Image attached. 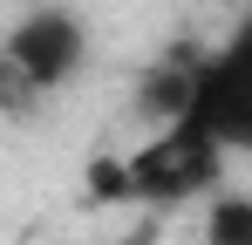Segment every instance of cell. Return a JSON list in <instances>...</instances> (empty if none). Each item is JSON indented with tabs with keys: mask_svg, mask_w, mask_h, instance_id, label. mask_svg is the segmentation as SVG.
<instances>
[{
	"mask_svg": "<svg viewBox=\"0 0 252 245\" xmlns=\"http://www.w3.org/2000/svg\"><path fill=\"white\" fill-rule=\"evenodd\" d=\"M184 116L205 129L225 157H252V14L191 61V109Z\"/></svg>",
	"mask_w": 252,
	"mask_h": 245,
	"instance_id": "cell-1",
	"label": "cell"
},
{
	"mask_svg": "<svg viewBox=\"0 0 252 245\" xmlns=\"http://www.w3.org/2000/svg\"><path fill=\"white\" fill-rule=\"evenodd\" d=\"M123 163H129V198L136 204H191V198L225 191V150L191 116L150 129V143Z\"/></svg>",
	"mask_w": 252,
	"mask_h": 245,
	"instance_id": "cell-2",
	"label": "cell"
},
{
	"mask_svg": "<svg viewBox=\"0 0 252 245\" xmlns=\"http://www.w3.org/2000/svg\"><path fill=\"white\" fill-rule=\"evenodd\" d=\"M0 55L34 82L41 95H55V89H68V82L82 75V61H89V28H82L75 7H34V14H21V21L7 28Z\"/></svg>",
	"mask_w": 252,
	"mask_h": 245,
	"instance_id": "cell-3",
	"label": "cell"
},
{
	"mask_svg": "<svg viewBox=\"0 0 252 245\" xmlns=\"http://www.w3.org/2000/svg\"><path fill=\"white\" fill-rule=\"evenodd\" d=\"M205 245H252V191L225 184L205 198Z\"/></svg>",
	"mask_w": 252,
	"mask_h": 245,
	"instance_id": "cell-4",
	"label": "cell"
},
{
	"mask_svg": "<svg viewBox=\"0 0 252 245\" xmlns=\"http://www.w3.org/2000/svg\"><path fill=\"white\" fill-rule=\"evenodd\" d=\"M34 102H41V89H34V82L21 75L7 55H0V116H28Z\"/></svg>",
	"mask_w": 252,
	"mask_h": 245,
	"instance_id": "cell-5",
	"label": "cell"
}]
</instances>
